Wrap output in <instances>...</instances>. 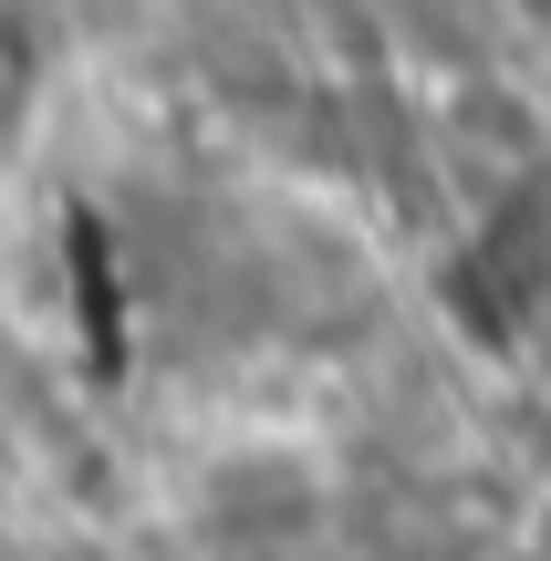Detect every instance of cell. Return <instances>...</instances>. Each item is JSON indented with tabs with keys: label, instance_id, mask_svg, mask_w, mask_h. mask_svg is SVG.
<instances>
[{
	"label": "cell",
	"instance_id": "cell-1",
	"mask_svg": "<svg viewBox=\"0 0 551 561\" xmlns=\"http://www.w3.org/2000/svg\"><path fill=\"white\" fill-rule=\"evenodd\" d=\"M21 73H32V62H21L11 42H0V125H11V104H21Z\"/></svg>",
	"mask_w": 551,
	"mask_h": 561
}]
</instances>
